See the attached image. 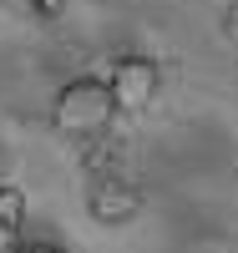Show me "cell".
Wrapping results in <instances>:
<instances>
[{
  "mask_svg": "<svg viewBox=\"0 0 238 253\" xmlns=\"http://www.w3.org/2000/svg\"><path fill=\"white\" fill-rule=\"evenodd\" d=\"M112 117H117V101H112V91H106L101 76H76L51 101V126L61 137H76V142L101 137L106 126H112Z\"/></svg>",
  "mask_w": 238,
  "mask_h": 253,
  "instance_id": "cell-1",
  "label": "cell"
},
{
  "mask_svg": "<svg viewBox=\"0 0 238 253\" xmlns=\"http://www.w3.org/2000/svg\"><path fill=\"white\" fill-rule=\"evenodd\" d=\"M86 213L96 223H106V228H127V223L142 218V187L132 177H122V172H106L86 193Z\"/></svg>",
  "mask_w": 238,
  "mask_h": 253,
  "instance_id": "cell-2",
  "label": "cell"
},
{
  "mask_svg": "<svg viewBox=\"0 0 238 253\" xmlns=\"http://www.w3.org/2000/svg\"><path fill=\"white\" fill-rule=\"evenodd\" d=\"M157 61L152 56H122L112 71H106V91H112L117 112H142L147 101L157 96Z\"/></svg>",
  "mask_w": 238,
  "mask_h": 253,
  "instance_id": "cell-3",
  "label": "cell"
},
{
  "mask_svg": "<svg viewBox=\"0 0 238 253\" xmlns=\"http://www.w3.org/2000/svg\"><path fill=\"white\" fill-rule=\"evenodd\" d=\"M20 228H26V193L0 182V253H15Z\"/></svg>",
  "mask_w": 238,
  "mask_h": 253,
  "instance_id": "cell-4",
  "label": "cell"
},
{
  "mask_svg": "<svg viewBox=\"0 0 238 253\" xmlns=\"http://www.w3.org/2000/svg\"><path fill=\"white\" fill-rule=\"evenodd\" d=\"M31 5H36V15H61V10H66V0H31Z\"/></svg>",
  "mask_w": 238,
  "mask_h": 253,
  "instance_id": "cell-5",
  "label": "cell"
},
{
  "mask_svg": "<svg viewBox=\"0 0 238 253\" xmlns=\"http://www.w3.org/2000/svg\"><path fill=\"white\" fill-rule=\"evenodd\" d=\"M20 253H61L56 243H31V248H20Z\"/></svg>",
  "mask_w": 238,
  "mask_h": 253,
  "instance_id": "cell-6",
  "label": "cell"
}]
</instances>
